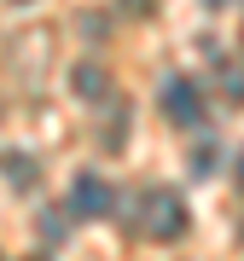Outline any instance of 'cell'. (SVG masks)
Listing matches in <instances>:
<instances>
[{
  "label": "cell",
  "instance_id": "4",
  "mask_svg": "<svg viewBox=\"0 0 244 261\" xmlns=\"http://www.w3.org/2000/svg\"><path fill=\"white\" fill-rule=\"evenodd\" d=\"M105 87H111V82H105V70H99V64H76V93H87V99H99Z\"/></svg>",
  "mask_w": 244,
  "mask_h": 261
},
{
  "label": "cell",
  "instance_id": "1",
  "mask_svg": "<svg viewBox=\"0 0 244 261\" xmlns=\"http://www.w3.org/2000/svg\"><path fill=\"white\" fill-rule=\"evenodd\" d=\"M70 209L82 215V221H99V215L116 209V186H111L105 174L87 168V174H76V186H70Z\"/></svg>",
  "mask_w": 244,
  "mask_h": 261
},
{
  "label": "cell",
  "instance_id": "3",
  "mask_svg": "<svg viewBox=\"0 0 244 261\" xmlns=\"http://www.w3.org/2000/svg\"><path fill=\"white\" fill-rule=\"evenodd\" d=\"M145 226H151V238H163V244H175L180 232H186V203H180L175 192H151L145 197Z\"/></svg>",
  "mask_w": 244,
  "mask_h": 261
},
{
  "label": "cell",
  "instance_id": "7",
  "mask_svg": "<svg viewBox=\"0 0 244 261\" xmlns=\"http://www.w3.org/2000/svg\"><path fill=\"white\" fill-rule=\"evenodd\" d=\"M238 186H244V157H238Z\"/></svg>",
  "mask_w": 244,
  "mask_h": 261
},
{
  "label": "cell",
  "instance_id": "6",
  "mask_svg": "<svg viewBox=\"0 0 244 261\" xmlns=\"http://www.w3.org/2000/svg\"><path fill=\"white\" fill-rule=\"evenodd\" d=\"M6 174H12V186H35V163H23V157H12Z\"/></svg>",
  "mask_w": 244,
  "mask_h": 261
},
{
  "label": "cell",
  "instance_id": "8",
  "mask_svg": "<svg viewBox=\"0 0 244 261\" xmlns=\"http://www.w3.org/2000/svg\"><path fill=\"white\" fill-rule=\"evenodd\" d=\"M209 6H227V0H209Z\"/></svg>",
  "mask_w": 244,
  "mask_h": 261
},
{
  "label": "cell",
  "instance_id": "5",
  "mask_svg": "<svg viewBox=\"0 0 244 261\" xmlns=\"http://www.w3.org/2000/svg\"><path fill=\"white\" fill-rule=\"evenodd\" d=\"M215 168H221V151H215V145H198V151H192V174H198V180L215 174Z\"/></svg>",
  "mask_w": 244,
  "mask_h": 261
},
{
  "label": "cell",
  "instance_id": "2",
  "mask_svg": "<svg viewBox=\"0 0 244 261\" xmlns=\"http://www.w3.org/2000/svg\"><path fill=\"white\" fill-rule=\"evenodd\" d=\"M163 116H169L175 128H192V122L204 116V93H198L192 75H169V82H163Z\"/></svg>",
  "mask_w": 244,
  "mask_h": 261
}]
</instances>
